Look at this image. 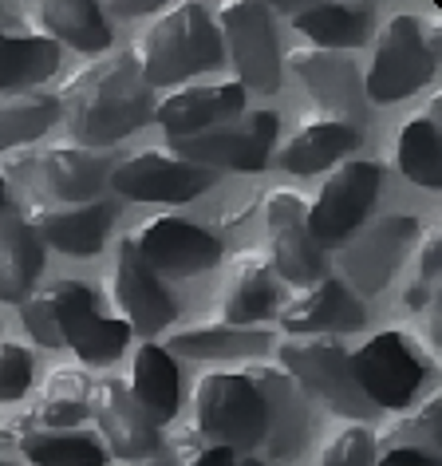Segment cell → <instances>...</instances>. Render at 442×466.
Segmentation results:
<instances>
[{"label": "cell", "instance_id": "6da1fadb", "mask_svg": "<svg viewBox=\"0 0 442 466\" xmlns=\"http://www.w3.org/2000/svg\"><path fill=\"white\" fill-rule=\"evenodd\" d=\"M55 103L75 143L95 150L143 131L155 119V91L143 84L131 52H111L84 64L64 79Z\"/></svg>", "mask_w": 442, "mask_h": 466}, {"label": "cell", "instance_id": "7a4b0ae2", "mask_svg": "<svg viewBox=\"0 0 442 466\" xmlns=\"http://www.w3.org/2000/svg\"><path fill=\"white\" fill-rule=\"evenodd\" d=\"M20 320L36 344L72 348L84 364H115L131 340V329L123 320L103 317L95 293L84 281H55L48 289H32L20 300Z\"/></svg>", "mask_w": 442, "mask_h": 466}, {"label": "cell", "instance_id": "3957f363", "mask_svg": "<svg viewBox=\"0 0 442 466\" xmlns=\"http://www.w3.org/2000/svg\"><path fill=\"white\" fill-rule=\"evenodd\" d=\"M131 60L150 91H158V87L174 91L186 79L214 72L226 60V48H221V32L214 25V16L202 5L182 0V5L155 16V25L135 40Z\"/></svg>", "mask_w": 442, "mask_h": 466}, {"label": "cell", "instance_id": "277c9868", "mask_svg": "<svg viewBox=\"0 0 442 466\" xmlns=\"http://www.w3.org/2000/svg\"><path fill=\"white\" fill-rule=\"evenodd\" d=\"M265 431H269L265 400L246 371H206L194 383V435L209 447L253 454L265 447Z\"/></svg>", "mask_w": 442, "mask_h": 466}, {"label": "cell", "instance_id": "5b68a950", "mask_svg": "<svg viewBox=\"0 0 442 466\" xmlns=\"http://www.w3.org/2000/svg\"><path fill=\"white\" fill-rule=\"evenodd\" d=\"M438 64V44L430 36V28L411 13H399L383 25L376 52H371L364 91L376 103H399L415 96L418 87L430 84Z\"/></svg>", "mask_w": 442, "mask_h": 466}, {"label": "cell", "instance_id": "8992f818", "mask_svg": "<svg viewBox=\"0 0 442 466\" xmlns=\"http://www.w3.org/2000/svg\"><path fill=\"white\" fill-rule=\"evenodd\" d=\"M281 368L300 383L308 400L328 403L336 415H347L352 423L367 419L376 407L364 400L352 371V352L336 336H293L281 344Z\"/></svg>", "mask_w": 442, "mask_h": 466}, {"label": "cell", "instance_id": "52a82bcc", "mask_svg": "<svg viewBox=\"0 0 442 466\" xmlns=\"http://www.w3.org/2000/svg\"><path fill=\"white\" fill-rule=\"evenodd\" d=\"M276 131H281V119L273 111H249L229 123L209 127V131L170 138V155H178L182 162H194V167H206L214 174L217 170L257 174L273 162Z\"/></svg>", "mask_w": 442, "mask_h": 466}, {"label": "cell", "instance_id": "ba28073f", "mask_svg": "<svg viewBox=\"0 0 442 466\" xmlns=\"http://www.w3.org/2000/svg\"><path fill=\"white\" fill-rule=\"evenodd\" d=\"M383 186V167L379 162H340L328 178H324L320 194L312 198L308 214H305V229L316 246L340 249L352 233L364 226L371 206H376V194Z\"/></svg>", "mask_w": 442, "mask_h": 466}, {"label": "cell", "instance_id": "9c48e42d", "mask_svg": "<svg viewBox=\"0 0 442 466\" xmlns=\"http://www.w3.org/2000/svg\"><path fill=\"white\" fill-rule=\"evenodd\" d=\"M418 238H423V221L411 214H383L371 226H359L340 246L344 285H352L364 297L383 293Z\"/></svg>", "mask_w": 442, "mask_h": 466}, {"label": "cell", "instance_id": "30bf717a", "mask_svg": "<svg viewBox=\"0 0 442 466\" xmlns=\"http://www.w3.org/2000/svg\"><path fill=\"white\" fill-rule=\"evenodd\" d=\"M217 32L221 48H229L237 84L246 91H269L281 87V44H276V28L265 5H249V0H234V5L217 8Z\"/></svg>", "mask_w": 442, "mask_h": 466}, {"label": "cell", "instance_id": "8fae6325", "mask_svg": "<svg viewBox=\"0 0 442 466\" xmlns=\"http://www.w3.org/2000/svg\"><path fill=\"white\" fill-rule=\"evenodd\" d=\"M352 371L356 383L364 391V400L387 411H403L407 403L418 395L427 380V364L418 356V348L407 340L403 332H379L367 344H359L352 352Z\"/></svg>", "mask_w": 442, "mask_h": 466}, {"label": "cell", "instance_id": "7c38bea8", "mask_svg": "<svg viewBox=\"0 0 442 466\" xmlns=\"http://www.w3.org/2000/svg\"><path fill=\"white\" fill-rule=\"evenodd\" d=\"M115 194L131 198V202H162V206H182L194 202L197 194H206L217 182L214 170L182 162L170 150H138L131 158H119L111 167Z\"/></svg>", "mask_w": 442, "mask_h": 466}, {"label": "cell", "instance_id": "4fadbf2b", "mask_svg": "<svg viewBox=\"0 0 442 466\" xmlns=\"http://www.w3.org/2000/svg\"><path fill=\"white\" fill-rule=\"evenodd\" d=\"M87 419H95L107 454L123 462H146L162 451V431L143 415V407L135 403L126 380H115V376L91 380Z\"/></svg>", "mask_w": 442, "mask_h": 466}, {"label": "cell", "instance_id": "5bb4252c", "mask_svg": "<svg viewBox=\"0 0 442 466\" xmlns=\"http://www.w3.org/2000/svg\"><path fill=\"white\" fill-rule=\"evenodd\" d=\"M131 241L158 277H194V273L214 269L226 258V249H221V241L214 233L178 214L150 218Z\"/></svg>", "mask_w": 442, "mask_h": 466}, {"label": "cell", "instance_id": "9a60e30c", "mask_svg": "<svg viewBox=\"0 0 442 466\" xmlns=\"http://www.w3.org/2000/svg\"><path fill=\"white\" fill-rule=\"evenodd\" d=\"M111 297L123 312V324L138 336H155L178 317L174 297L166 293L162 277L143 261V253L135 249L131 238L119 241L111 265Z\"/></svg>", "mask_w": 442, "mask_h": 466}, {"label": "cell", "instance_id": "2e32d148", "mask_svg": "<svg viewBox=\"0 0 442 466\" xmlns=\"http://www.w3.org/2000/svg\"><path fill=\"white\" fill-rule=\"evenodd\" d=\"M246 376L261 391L265 415H269V431H265L269 459H296L308 447V435H312V411H308L312 400L300 391V383L285 368L253 364L246 368Z\"/></svg>", "mask_w": 442, "mask_h": 466}, {"label": "cell", "instance_id": "e0dca14e", "mask_svg": "<svg viewBox=\"0 0 442 466\" xmlns=\"http://www.w3.org/2000/svg\"><path fill=\"white\" fill-rule=\"evenodd\" d=\"M288 67L312 91V99L324 107L320 115H332V119L352 123V127L364 123V79H359L347 52L293 48L288 52Z\"/></svg>", "mask_w": 442, "mask_h": 466}, {"label": "cell", "instance_id": "ac0fdd59", "mask_svg": "<svg viewBox=\"0 0 442 466\" xmlns=\"http://www.w3.org/2000/svg\"><path fill=\"white\" fill-rule=\"evenodd\" d=\"M237 115H246V87L237 79H226V84H186V87H174L170 96L155 99V123L166 131V143L170 138L209 131V127L229 123Z\"/></svg>", "mask_w": 442, "mask_h": 466}, {"label": "cell", "instance_id": "d6986e66", "mask_svg": "<svg viewBox=\"0 0 442 466\" xmlns=\"http://www.w3.org/2000/svg\"><path fill=\"white\" fill-rule=\"evenodd\" d=\"M25 218L40 246H52L67 258H95L111 233L115 209L107 202H36Z\"/></svg>", "mask_w": 442, "mask_h": 466}, {"label": "cell", "instance_id": "ffe728a7", "mask_svg": "<svg viewBox=\"0 0 442 466\" xmlns=\"http://www.w3.org/2000/svg\"><path fill=\"white\" fill-rule=\"evenodd\" d=\"M288 336H332V332H359L364 329V305L340 277H320L316 285H305V293L293 297L276 312Z\"/></svg>", "mask_w": 442, "mask_h": 466}, {"label": "cell", "instance_id": "44dd1931", "mask_svg": "<svg viewBox=\"0 0 442 466\" xmlns=\"http://www.w3.org/2000/svg\"><path fill=\"white\" fill-rule=\"evenodd\" d=\"M359 143H364L359 127L340 123L332 115H308V119H300V127L285 138L273 158L288 174H320L336 167L340 158L356 155Z\"/></svg>", "mask_w": 442, "mask_h": 466}, {"label": "cell", "instance_id": "7402d4cb", "mask_svg": "<svg viewBox=\"0 0 442 466\" xmlns=\"http://www.w3.org/2000/svg\"><path fill=\"white\" fill-rule=\"evenodd\" d=\"M115 158L107 150L79 147V143H55L40 155V178L48 186V202H99L103 186L111 178Z\"/></svg>", "mask_w": 442, "mask_h": 466}, {"label": "cell", "instance_id": "603a6c76", "mask_svg": "<svg viewBox=\"0 0 442 466\" xmlns=\"http://www.w3.org/2000/svg\"><path fill=\"white\" fill-rule=\"evenodd\" d=\"M276 277L265 261V253L246 249L229 261L226 285H221V324L257 329V320H269L276 312Z\"/></svg>", "mask_w": 442, "mask_h": 466}, {"label": "cell", "instance_id": "cb8c5ba5", "mask_svg": "<svg viewBox=\"0 0 442 466\" xmlns=\"http://www.w3.org/2000/svg\"><path fill=\"white\" fill-rule=\"evenodd\" d=\"M44 273V246L28 218L0 209V300H25Z\"/></svg>", "mask_w": 442, "mask_h": 466}, {"label": "cell", "instance_id": "d4e9b609", "mask_svg": "<svg viewBox=\"0 0 442 466\" xmlns=\"http://www.w3.org/2000/svg\"><path fill=\"white\" fill-rule=\"evenodd\" d=\"M131 395L135 403L143 407V415L150 419L155 427L170 423L174 415H178V368H174V356L166 352L162 344H143L131 360Z\"/></svg>", "mask_w": 442, "mask_h": 466}, {"label": "cell", "instance_id": "484cf974", "mask_svg": "<svg viewBox=\"0 0 442 466\" xmlns=\"http://www.w3.org/2000/svg\"><path fill=\"white\" fill-rule=\"evenodd\" d=\"M36 25L48 32L52 44H67L75 52L99 56L111 48V25L91 0H48L36 5Z\"/></svg>", "mask_w": 442, "mask_h": 466}, {"label": "cell", "instance_id": "4316f807", "mask_svg": "<svg viewBox=\"0 0 442 466\" xmlns=\"http://www.w3.org/2000/svg\"><path fill=\"white\" fill-rule=\"evenodd\" d=\"M55 67H60V44H52L48 36L5 32V20H0V96L32 91L40 79L55 76Z\"/></svg>", "mask_w": 442, "mask_h": 466}, {"label": "cell", "instance_id": "83f0119b", "mask_svg": "<svg viewBox=\"0 0 442 466\" xmlns=\"http://www.w3.org/2000/svg\"><path fill=\"white\" fill-rule=\"evenodd\" d=\"M20 454L28 459V466H107L111 454L103 451L99 435L87 431H48V427H32L25 423L16 435Z\"/></svg>", "mask_w": 442, "mask_h": 466}, {"label": "cell", "instance_id": "f1b7e54d", "mask_svg": "<svg viewBox=\"0 0 442 466\" xmlns=\"http://www.w3.org/2000/svg\"><path fill=\"white\" fill-rule=\"evenodd\" d=\"M293 28L305 32L312 48L352 52L371 36V8L364 5H312L293 16Z\"/></svg>", "mask_w": 442, "mask_h": 466}, {"label": "cell", "instance_id": "f546056e", "mask_svg": "<svg viewBox=\"0 0 442 466\" xmlns=\"http://www.w3.org/2000/svg\"><path fill=\"white\" fill-rule=\"evenodd\" d=\"M273 348V332L265 329H237V324H206V329L174 332L166 352H182L190 360H253Z\"/></svg>", "mask_w": 442, "mask_h": 466}, {"label": "cell", "instance_id": "4dcf8cb0", "mask_svg": "<svg viewBox=\"0 0 442 466\" xmlns=\"http://www.w3.org/2000/svg\"><path fill=\"white\" fill-rule=\"evenodd\" d=\"M395 162L407 182L438 190L442 186V131H438V111L430 107L427 115H411L395 143Z\"/></svg>", "mask_w": 442, "mask_h": 466}, {"label": "cell", "instance_id": "1f68e13d", "mask_svg": "<svg viewBox=\"0 0 442 466\" xmlns=\"http://www.w3.org/2000/svg\"><path fill=\"white\" fill-rule=\"evenodd\" d=\"M87 391L91 380L79 368H55L48 383L36 391V403L28 411L32 427H48V431H72L87 419Z\"/></svg>", "mask_w": 442, "mask_h": 466}, {"label": "cell", "instance_id": "d6a6232c", "mask_svg": "<svg viewBox=\"0 0 442 466\" xmlns=\"http://www.w3.org/2000/svg\"><path fill=\"white\" fill-rule=\"evenodd\" d=\"M265 261H269L276 281H288V285H316L320 277H328V253L308 238L305 221H300V226L273 229Z\"/></svg>", "mask_w": 442, "mask_h": 466}, {"label": "cell", "instance_id": "836d02e7", "mask_svg": "<svg viewBox=\"0 0 442 466\" xmlns=\"http://www.w3.org/2000/svg\"><path fill=\"white\" fill-rule=\"evenodd\" d=\"M60 123V103L48 91H8L0 96V155L13 147L36 143L44 131Z\"/></svg>", "mask_w": 442, "mask_h": 466}, {"label": "cell", "instance_id": "e575fe53", "mask_svg": "<svg viewBox=\"0 0 442 466\" xmlns=\"http://www.w3.org/2000/svg\"><path fill=\"white\" fill-rule=\"evenodd\" d=\"M376 442H383V451H423L438 459L442 447V403L430 395L423 407L407 415H395L387 427L376 435Z\"/></svg>", "mask_w": 442, "mask_h": 466}, {"label": "cell", "instance_id": "d590c367", "mask_svg": "<svg viewBox=\"0 0 442 466\" xmlns=\"http://www.w3.org/2000/svg\"><path fill=\"white\" fill-rule=\"evenodd\" d=\"M376 459H379L376 431L364 423H347L320 447L316 466H376Z\"/></svg>", "mask_w": 442, "mask_h": 466}, {"label": "cell", "instance_id": "8d00e7d4", "mask_svg": "<svg viewBox=\"0 0 442 466\" xmlns=\"http://www.w3.org/2000/svg\"><path fill=\"white\" fill-rule=\"evenodd\" d=\"M32 380H36V356H32L25 344L5 340L0 344V403L25 400Z\"/></svg>", "mask_w": 442, "mask_h": 466}, {"label": "cell", "instance_id": "74e56055", "mask_svg": "<svg viewBox=\"0 0 442 466\" xmlns=\"http://www.w3.org/2000/svg\"><path fill=\"white\" fill-rule=\"evenodd\" d=\"M308 214V202L293 190H269V198H265L261 206V218H265V229H285V226H300Z\"/></svg>", "mask_w": 442, "mask_h": 466}, {"label": "cell", "instance_id": "f35d334b", "mask_svg": "<svg viewBox=\"0 0 442 466\" xmlns=\"http://www.w3.org/2000/svg\"><path fill=\"white\" fill-rule=\"evenodd\" d=\"M174 451L170 454V462L174 466H234V451H226V447H209L206 439H197L194 435V447H190V439H178L174 442Z\"/></svg>", "mask_w": 442, "mask_h": 466}, {"label": "cell", "instance_id": "ab89813d", "mask_svg": "<svg viewBox=\"0 0 442 466\" xmlns=\"http://www.w3.org/2000/svg\"><path fill=\"white\" fill-rule=\"evenodd\" d=\"M438 265H442V253H438V229H430L423 238V249H418V285L427 289H438Z\"/></svg>", "mask_w": 442, "mask_h": 466}, {"label": "cell", "instance_id": "60d3db41", "mask_svg": "<svg viewBox=\"0 0 442 466\" xmlns=\"http://www.w3.org/2000/svg\"><path fill=\"white\" fill-rule=\"evenodd\" d=\"M376 466H438V459L423 451H379Z\"/></svg>", "mask_w": 442, "mask_h": 466}, {"label": "cell", "instance_id": "b9f144b4", "mask_svg": "<svg viewBox=\"0 0 442 466\" xmlns=\"http://www.w3.org/2000/svg\"><path fill=\"white\" fill-rule=\"evenodd\" d=\"M115 16H146V13H158V0H119L111 5Z\"/></svg>", "mask_w": 442, "mask_h": 466}, {"label": "cell", "instance_id": "7bdbcfd3", "mask_svg": "<svg viewBox=\"0 0 442 466\" xmlns=\"http://www.w3.org/2000/svg\"><path fill=\"white\" fill-rule=\"evenodd\" d=\"M0 209H13V190H8L5 178H0Z\"/></svg>", "mask_w": 442, "mask_h": 466}, {"label": "cell", "instance_id": "ee69618b", "mask_svg": "<svg viewBox=\"0 0 442 466\" xmlns=\"http://www.w3.org/2000/svg\"><path fill=\"white\" fill-rule=\"evenodd\" d=\"M131 466H174L170 459H158V454H155V459H146V462H131Z\"/></svg>", "mask_w": 442, "mask_h": 466}, {"label": "cell", "instance_id": "f6af8a7d", "mask_svg": "<svg viewBox=\"0 0 442 466\" xmlns=\"http://www.w3.org/2000/svg\"><path fill=\"white\" fill-rule=\"evenodd\" d=\"M234 466H265V462H261V459H253V454H246V459L234 462Z\"/></svg>", "mask_w": 442, "mask_h": 466}, {"label": "cell", "instance_id": "bcb514c9", "mask_svg": "<svg viewBox=\"0 0 442 466\" xmlns=\"http://www.w3.org/2000/svg\"><path fill=\"white\" fill-rule=\"evenodd\" d=\"M0 466H8V462H0Z\"/></svg>", "mask_w": 442, "mask_h": 466}]
</instances>
